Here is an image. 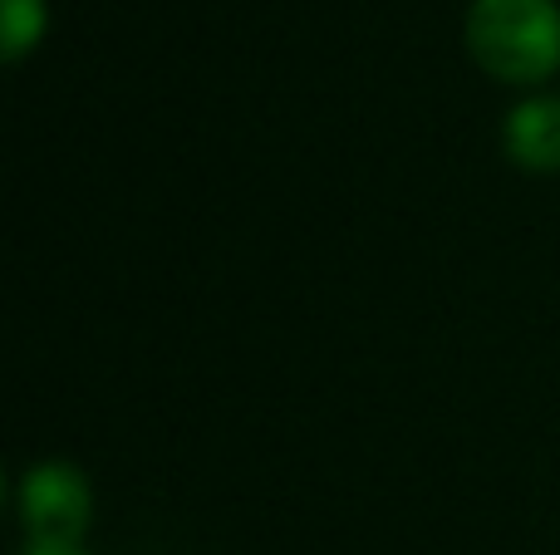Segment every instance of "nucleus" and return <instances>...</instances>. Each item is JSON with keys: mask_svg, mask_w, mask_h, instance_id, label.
Returning <instances> with one entry per match:
<instances>
[{"mask_svg": "<svg viewBox=\"0 0 560 555\" xmlns=\"http://www.w3.org/2000/svg\"><path fill=\"white\" fill-rule=\"evenodd\" d=\"M506 153L532 173H560V98H532L506 114Z\"/></svg>", "mask_w": 560, "mask_h": 555, "instance_id": "obj_3", "label": "nucleus"}, {"mask_svg": "<svg viewBox=\"0 0 560 555\" xmlns=\"http://www.w3.org/2000/svg\"><path fill=\"white\" fill-rule=\"evenodd\" d=\"M467 49L502 84H536L560 64L556 0H472Z\"/></svg>", "mask_w": 560, "mask_h": 555, "instance_id": "obj_1", "label": "nucleus"}, {"mask_svg": "<svg viewBox=\"0 0 560 555\" xmlns=\"http://www.w3.org/2000/svg\"><path fill=\"white\" fill-rule=\"evenodd\" d=\"M25 555H84L74 541H30Z\"/></svg>", "mask_w": 560, "mask_h": 555, "instance_id": "obj_5", "label": "nucleus"}, {"mask_svg": "<svg viewBox=\"0 0 560 555\" xmlns=\"http://www.w3.org/2000/svg\"><path fill=\"white\" fill-rule=\"evenodd\" d=\"M45 35V0H5V59H20Z\"/></svg>", "mask_w": 560, "mask_h": 555, "instance_id": "obj_4", "label": "nucleus"}, {"mask_svg": "<svg viewBox=\"0 0 560 555\" xmlns=\"http://www.w3.org/2000/svg\"><path fill=\"white\" fill-rule=\"evenodd\" d=\"M20 517L35 541H79L89 527V482L65 462H45L20 487Z\"/></svg>", "mask_w": 560, "mask_h": 555, "instance_id": "obj_2", "label": "nucleus"}]
</instances>
